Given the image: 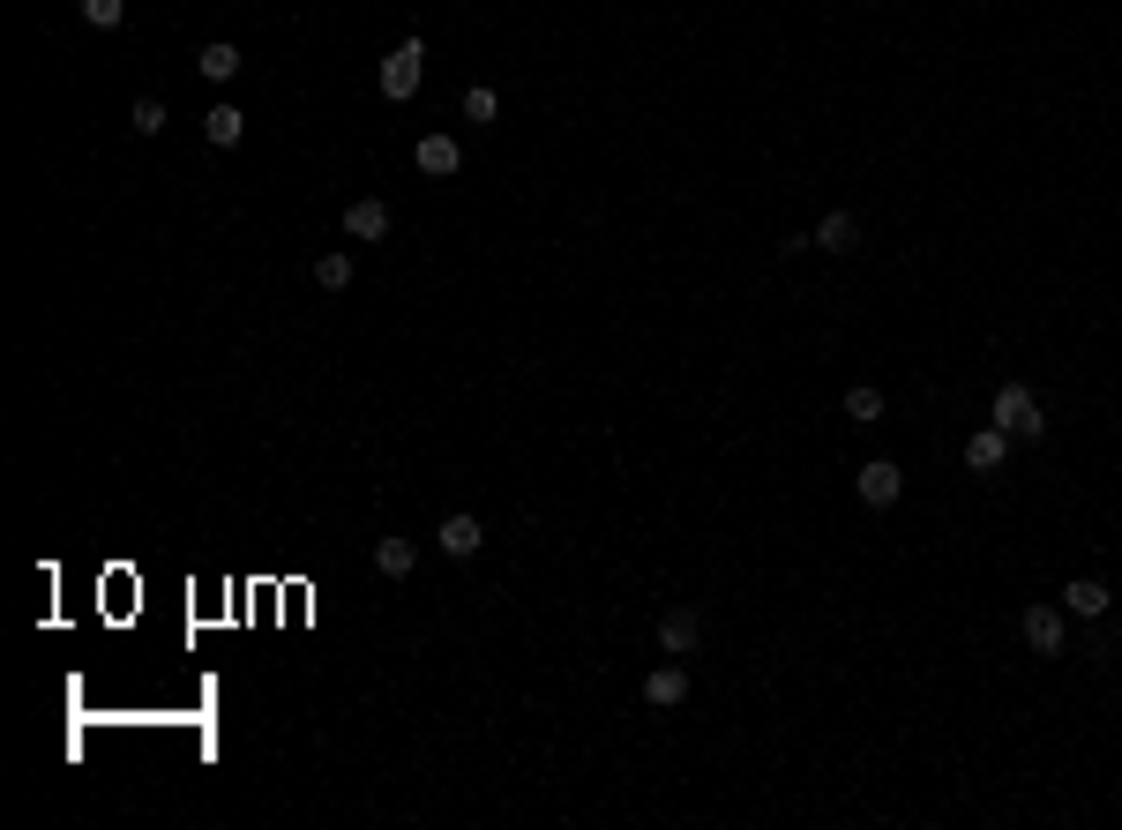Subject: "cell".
<instances>
[{
    "label": "cell",
    "mask_w": 1122,
    "mask_h": 830,
    "mask_svg": "<svg viewBox=\"0 0 1122 830\" xmlns=\"http://www.w3.org/2000/svg\"><path fill=\"white\" fill-rule=\"evenodd\" d=\"M988 412H996V427L1010 434V442H1040V434H1047V419H1040V405H1033V389H1025V382H1002Z\"/></svg>",
    "instance_id": "cell-1"
},
{
    "label": "cell",
    "mask_w": 1122,
    "mask_h": 830,
    "mask_svg": "<svg viewBox=\"0 0 1122 830\" xmlns=\"http://www.w3.org/2000/svg\"><path fill=\"white\" fill-rule=\"evenodd\" d=\"M203 135L217 143V150H233V143L248 135V113H233V105H209V113H203Z\"/></svg>",
    "instance_id": "cell-13"
},
{
    "label": "cell",
    "mask_w": 1122,
    "mask_h": 830,
    "mask_svg": "<svg viewBox=\"0 0 1122 830\" xmlns=\"http://www.w3.org/2000/svg\"><path fill=\"white\" fill-rule=\"evenodd\" d=\"M419 172H427V180H450V172H457V143H450V135H427V143H419Z\"/></svg>",
    "instance_id": "cell-14"
},
{
    "label": "cell",
    "mask_w": 1122,
    "mask_h": 830,
    "mask_svg": "<svg viewBox=\"0 0 1122 830\" xmlns=\"http://www.w3.org/2000/svg\"><path fill=\"white\" fill-rule=\"evenodd\" d=\"M434 539H442V554H457V561H464V554H479V546H487V532H479V516H472V509H457V516H442V532H434Z\"/></svg>",
    "instance_id": "cell-7"
},
{
    "label": "cell",
    "mask_w": 1122,
    "mask_h": 830,
    "mask_svg": "<svg viewBox=\"0 0 1122 830\" xmlns=\"http://www.w3.org/2000/svg\"><path fill=\"white\" fill-rule=\"evenodd\" d=\"M419 76H427V45L405 38L389 60H382V76H374V83H382V98H397V105H405V98L419 90Z\"/></svg>",
    "instance_id": "cell-2"
},
{
    "label": "cell",
    "mask_w": 1122,
    "mask_h": 830,
    "mask_svg": "<svg viewBox=\"0 0 1122 830\" xmlns=\"http://www.w3.org/2000/svg\"><path fill=\"white\" fill-rule=\"evenodd\" d=\"M1115 599H1108V583L1100 577H1078V583H1063V614H1078V622H1100Z\"/></svg>",
    "instance_id": "cell-6"
},
{
    "label": "cell",
    "mask_w": 1122,
    "mask_h": 830,
    "mask_svg": "<svg viewBox=\"0 0 1122 830\" xmlns=\"http://www.w3.org/2000/svg\"><path fill=\"white\" fill-rule=\"evenodd\" d=\"M374 569H382V577H412V569H419V546L412 539H382V546H374Z\"/></svg>",
    "instance_id": "cell-15"
},
{
    "label": "cell",
    "mask_w": 1122,
    "mask_h": 830,
    "mask_svg": "<svg viewBox=\"0 0 1122 830\" xmlns=\"http://www.w3.org/2000/svg\"><path fill=\"white\" fill-rule=\"evenodd\" d=\"M1002 457H1010V434H1002V427H981V434L965 442V471H996Z\"/></svg>",
    "instance_id": "cell-9"
},
{
    "label": "cell",
    "mask_w": 1122,
    "mask_h": 830,
    "mask_svg": "<svg viewBox=\"0 0 1122 830\" xmlns=\"http://www.w3.org/2000/svg\"><path fill=\"white\" fill-rule=\"evenodd\" d=\"M808 240H816V248H824V254H846V248H861V217H853V209H831V217H824V225H816Z\"/></svg>",
    "instance_id": "cell-8"
},
{
    "label": "cell",
    "mask_w": 1122,
    "mask_h": 830,
    "mask_svg": "<svg viewBox=\"0 0 1122 830\" xmlns=\"http://www.w3.org/2000/svg\"><path fill=\"white\" fill-rule=\"evenodd\" d=\"M464 121H472V127L501 121V98H495V90H487V83H479V90H464Z\"/></svg>",
    "instance_id": "cell-17"
},
{
    "label": "cell",
    "mask_w": 1122,
    "mask_h": 830,
    "mask_svg": "<svg viewBox=\"0 0 1122 830\" xmlns=\"http://www.w3.org/2000/svg\"><path fill=\"white\" fill-rule=\"evenodd\" d=\"M853 487H861V501H869V509H891V501L906 494V471H898L891 457H875V464H861V479H853Z\"/></svg>",
    "instance_id": "cell-3"
},
{
    "label": "cell",
    "mask_w": 1122,
    "mask_h": 830,
    "mask_svg": "<svg viewBox=\"0 0 1122 830\" xmlns=\"http://www.w3.org/2000/svg\"><path fill=\"white\" fill-rule=\"evenodd\" d=\"M315 285L344 292V285H352V254H322V262H315Z\"/></svg>",
    "instance_id": "cell-18"
},
{
    "label": "cell",
    "mask_w": 1122,
    "mask_h": 830,
    "mask_svg": "<svg viewBox=\"0 0 1122 830\" xmlns=\"http://www.w3.org/2000/svg\"><path fill=\"white\" fill-rule=\"evenodd\" d=\"M127 127H135V135H158V127H166V105H158V98H135V105H127Z\"/></svg>",
    "instance_id": "cell-19"
},
{
    "label": "cell",
    "mask_w": 1122,
    "mask_h": 830,
    "mask_svg": "<svg viewBox=\"0 0 1122 830\" xmlns=\"http://www.w3.org/2000/svg\"><path fill=\"white\" fill-rule=\"evenodd\" d=\"M1018 628H1025V644H1033L1040 659L1063 651V606H1025V622H1018Z\"/></svg>",
    "instance_id": "cell-5"
},
{
    "label": "cell",
    "mask_w": 1122,
    "mask_h": 830,
    "mask_svg": "<svg viewBox=\"0 0 1122 830\" xmlns=\"http://www.w3.org/2000/svg\"><path fill=\"white\" fill-rule=\"evenodd\" d=\"M644 696H651L659 710H673L681 696H689V673H681V666H651V673H644Z\"/></svg>",
    "instance_id": "cell-10"
},
{
    "label": "cell",
    "mask_w": 1122,
    "mask_h": 830,
    "mask_svg": "<svg viewBox=\"0 0 1122 830\" xmlns=\"http://www.w3.org/2000/svg\"><path fill=\"white\" fill-rule=\"evenodd\" d=\"M195 68H203L209 83H233L240 76V45H225V38H209L203 53H195Z\"/></svg>",
    "instance_id": "cell-12"
},
{
    "label": "cell",
    "mask_w": 1122,
    "mask_h": 830,
    "mask_svg": "<svg viewBox=\"0 0 1122 830\" xmlns=\"http://www.w3.org/2000/svg\"><path fill=\"white\" fill-rule=\"evenodd\" d=\"M846 419H853V427H875V419H883V389H875V382L846 389Z\"/></svg>",
    "instance_id": "cell-16"
},
{
    "label": "cell",
    "mask_w": 1122,
    "mask_h": 830,
    "mask_svg": "<svg viewBox=\"0 0 1122 830\" xmlns=\"http://www.w3.org/2000/svg\"><path fill=\"white\" fill-rule=\"evenodd\" d=\"M127 15V0H83V23H98V31H113Z\"/></svg>",
    "instance_id": "cell-20"
},
{
    "label": "cell",
    "mask_w": 1122,
    "mask_h": 830,
    "mask_svg": "<svg viewBox=\"0 0 1122 830\" xmlns=\"http://www.w3.org/2000/svg\"><path fill=\"white\" fill-rule=\"evenodd\" d=\"M696 644H704V614H696V606H673V614L659 622V651L681 659V651H696Z\"/></svg>",
    "instance_id": "cell-4"
},
{
    "label": "cell",
    "mask_w": 1122,
    "mask_h": 830,
    "mask_svg": "<svg viewBox=\"0 0 1122 830\" xmlns=\"http://www.w3.org/2000/svg\"><path fill=\"white\" fill-rule=\"evenodd\" d=\"M344 232H352V240H382V232H389V203H374V195L352 203L344 209Z\"/></svg>",
    "instance_id": "cell-11"
}]
</instances>
